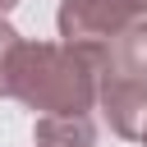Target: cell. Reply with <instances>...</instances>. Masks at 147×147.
<instances>
[{"label": "cell", "mask_w": 147, "mask_h": 147, "mask_svg": "<svg viewBox=\"0 0 147 147\" xmlns=\"http://www.w3.org/2000/svg\"><path fill=\"white\" fill-rule=\"evenodd\" d=\"M32 142L37 147H96V124L92 115H37Z\"/></svg>", "instance_id": "obj_4"}, {"label": "cell", "mask_w": 147, "mask_h": 147, "mask_svg": "<svg viewBox=\"0 0 147 147\" xmlns=\"http://www.w3.org/2000/svg\"><path fill=\"white\" fill-rule=\"evenodd\" d=\"M106 46L78 41H18L9 69V96L37 115H87L96 110V74Z\"/></svg>", "instance_id": "obj_1"}, {"label": "cell", "mask_w": 147, "mask_h": 147, "mask_svg": "<svg viewBox=\"0 0 147 147\" xmlns=\"http://www.w3.org/2000/svg\"><path fill=\"white\" fill-rule=\"evenodd\" d=\"M18 32L5 23V14H0V96H9V69H14V51H18Z\"/></svg>", "instance_id": "obj_6"}, {"label": "cell", "mask_w": 147, "mask_h": 147, "mask_svg": "<svg viewBox=\"0 0 147 147\" xmlns=\"http://www.w3.org/2000/svg\"><path fill=\"white\" fill-rule=\"evenodd\" d=\"M14 5H18V0H0V14H9V9H14Z\"/></svg>", "instance_id": "obj_7"}, {"label": "cell", "mask_w": 147, "mask_h": 147, "mask_svg": "<svg viewBox=\"0 0 147 147\" xmlns=\"http://www.w3.org/2000/svg\"><path fill=\"white\" fill-rule=\"evenodd\" d=\"M133 18H138L133 0H60L55 28H60V41L110 46Z\"/></svg>", "instance_id": "obj_3"}, {"label": "cell", "mask_w": 147, "mask_h": 147, "mask_svg": "<svg viewBox=\"0 0 147 147\" xmlns=\"http://www.w3.org/2000/svg\"><path fill=\"white\" fill-rule=\"evenodd\" d=\"M96 110L106 115V124L119 138L138 142L142 129H147V78H138V74L101 60V74H96Z\"/></svg>", "instance_id": "obj_2"}, {"label": "cell", "mask_w": 147, "mask_h": 147, "mask_svg": "<svg viewBox=\"0 0 147 147\" xmlns=\"http://www.w3.org/2000/svg\"><path fill=\"white\" fill-rule=\"evenodd\" d=\"M106 60L119 64V69H129V74H138V78H147V14H138V18L106 46Z\"/></svg>", "instance_id": "obj_5"}, {"label": "cell", "mask_w": 147, "mask_h": 147, "mask_svg": "<svg viewBox=\"0 0 147 147\" xmlns=\"http://www.w3.org/2000/svg\"><path fill=\"white\" fill-rule=\"evenodd\" d=\"M138 142H142V147H147V129H142V138H138Z\"/></svg>", "instance_id": "obj_9"}, {"label": "cell", "mask_w": 147, "mask_h": 147, "mask_svg": "<svg viewBox=\"0 0 147 147\" xmlns=\"http://www.w3.org/2000/svg\"><path fill=\"white\" fill-rule=\"evenodd\" d=\"M133 9H138V14H147V0H133Z\"/></svg>", "instance_id": "obj_8"}]
</instances>
